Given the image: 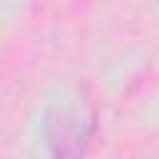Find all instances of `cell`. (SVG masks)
I'll return each mask as SVG.
<instances>
[{"label": "cell", "instance_id": "obj_1", "mask_svg": "<svg viewBox=\"0 0 159 159\" xmlns=\"http://www.w3.org/2000/svg\"><path fill=\"white\" fill-rule=\"evenodd\" d=\"M42 132L52 159H82L94 132V112L89 99L80 92L57 97L45 112Z\"/></svg>", "mask_w": 159, "mask_h": 159}]
</instances>
